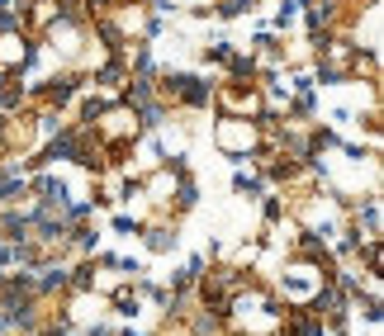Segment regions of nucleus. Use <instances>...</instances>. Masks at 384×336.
I'll use <instances>...</instances> for the list:
<instances>
[{
  "label": "nucleus",
  "mask_w": 384,
  "mask_h": 336,
  "mask_svg": "<svg viewBox=\"0 0 384 336\" xmlns=\"http://www.w3.org/2000/svg\"><path fill=\"white\" fill-rule=\"evenodd\" d=\"M43 95H48L52 100V104H66V100H71V80H48V90H43Z\"/></svg>",
  "instance_id": "obj_1"
}]
</instances>
